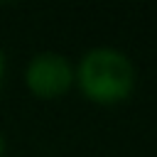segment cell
<instances>
[{"label": "cell", "instance_id": "obj_1", "mask_svg": "<svg viewBox=\"0 0 157 157\" xmlns=\"http://www.w3.org/2000/svg\"><path fill=\"white\" fill-rule=\"evenodd\" d=\"M78 86L96 103H118L130 96L135 71L130 59L118 49H91L78 64Z\"/></svg>", "mask_w": 157, "mask_h": 157}, {"label": "cell", "instance_id": "obj_2", "mask_svg": "<svg viewBox=\"0 0 157 157\" xmlns=\"http://www.w3.org/2000/svg\"><path fill=\"white\" fill-rule=\"evenodd\" d=\"M74 81V71L66 56L44 52L37 54L27 66V86L39 98H56L66 93V88Z\"/></svg>", "mask_w": 157, "mask_h": 157}, {"label": "cell", "instance_id": "obj_3", "mask_svg": "<svg viewBox=\"0 0 157 157\" xmlns=\"http://www.w3.org/2000/svg\"><path fill=\"white\" fill-rule=\"evenodd\" d=\"M2 76H5V56L0 52V83H2Z\"/></svg>", "mask_w": 157, "mask_h": 157}, {"label": "cell", "instance_id": "obj_4", "mask_svg": "<svg viewBox=\"0 0 157 157\" xmlns=\"http://www.w3.org/2000/svg\"><path fill=\"white\" fill-rule=\"evenodd\" d=\"M2 150H5V140H2V135H0V155H2Z\"/></svg>", "mask_w": 157, "mask_h": 157}]
</instances>
